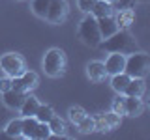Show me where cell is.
Returning <instances> with one entry per match:
<instances>
[{
    "label": "cell",
    "instance_id": "83f0119b",
    "mask_svg": "<svg viewBox=\"0 0 150 140\" xmlns=\"http://www.w3.org/2000/svg\"><path fill=\"white\" fill-rule=\"evenodd\" d=\"M96 2L98 0H77V6H79V9H81L83 13H90L92 8L96 6Z\"/></svg>",
    "mask_w": 150,
    "mask_h": 140
},
{
    "label": "cell",
    "instance_id": "3957f363",
    "mask_svg": "<svg viewBox=\"0 0 150 140\" xmlns=\"http://www.w3.org/2000/svg\"><path fill=\"white\" fill-rule=\"evenodd\" d=\"M77 36H79V39L88 47H98L101 43V34H100V28H98V21L92 13H86V17L81 21Z\"/></svg>",
    "mask_w": 150,
    "mask_h": 140
},
{
    "label": "cell",
    "instance_id": "44dd1931",
    "mask_svg": "<svg viewBox=\"0 0 150 140\" xmlns=\"http://www.w3.org/2000/svg\"><path fill=\"white\" fill-rule=\"evenodd\" d=\"M6 131V134L9 138H17V136H21V133H23V118H15V120H11L8 123V127L4 129Z\"/></svg>",
    "mask_w": 150,
    "mask_h": 140
},
{
    "label": "cell",
    "instance_id": "5b68a950",
    "mask_svg": "<svg viewBox=\"0 0 150 140\" xmlns=\"http://www.w3.org/2000/svg\"><path fill=\"white\" fill-rule=\"evenodd\" d=\"M0 67L2 71L8 75V77H19L26 71V64H25V58L17 52H6L0 56Z\"/></svg>",
    "mask_w": 150,
    "mask_h": 140
},
{
    "label": "cell",
    "instance_id": "8992f818",
    "mask_svg": "<svg viewBox=\"0 0 150 140\" xmlns=\"http://www.w3.org/2000/svg\"><path fill=\"white\" fill-rule=\"evenodd\" d=\"M68 13H69L68 0H51L45 19L49 22H53V24H60V22H64L68 19Z\"/></svg>",
    "mask_w": 150,
    "mask_h": 140
},
{
    "label": "cell",
    "instance_id": "8fae6325",
    "mask_svg": "<svg viewBox=\"0 0 150 140\" xmlns=\"http://www.w3.org/2000/svg\"><path fill=\"white\" fill-rule=\"evenodd\" d=\"M96 21H98V28H100L101 39L112 36L116 30H118V24H116V21H115V17H112V15H109V17H100V19H96Z\"/></svg>",
    "mask_w": 150,
    "mask_h": 140
},
{
    "label": "cell",
    "instance_id": "484cf974",
    "mask_svg": "<svg viewBox=\"0 0 150 140\" xmlns=\"http://www.w3.org/2000/svg\"><path fill=\"white\" fill-rule=\"evenodd\" d=\"M77 129H79V133H83V134L92 133V131H94V118L86 114V116H84V118L77 123Z\"/></svg>",
    "mask_w": 150,
    "mask_h": 140
},
{
    "label": "cell",
    "instance_id": "6da1fadb",
    "mask_svg": "<svg viewBox=\"0 0 150 140\" xmlns=\"http://www.w3.org/2000/svg\"><path fill=\"white\" fill-rule=\"evenodd\" d=\"M98 47H101L107 52H122V54L137 50V43H135V39L131 37L128 30H116L112 36L101 39V43Z\"/></svg>",
    "mask_w": 150,
    "mask_h": 140
},
{
    "label": "cell",
    "instance_id": "4dcf8cb0",
    "mask_svg": "<svg viewBox=\"0 0 150 140\" xmlns=\"http://www.w3.org/2000/svg\"><path fill=\"white\" fill-rule=\"evenodd\" d=\"M0 138H9L8 134H6V131H2V133H0Z\"/></svg>",
    "mask_w": 150,
    "mask_h": 140
},
{
    "label": "cell",
    "instance_id": "7402d4cb",
    "mask_svg": "<svg viewBox=\"0 0 150 140\" xmlns=\"http://www.w3.org/2000/svg\"><path fill=\"white\" fill-rule=\"evenodd\" d=\"M54 116V110H53V106H49V105H40L38 106V110H36V114H34V118L38 121H43V123H47L51 118Z\"/></svg>",
    "mask_w": 150,
    "mask_h": 140
},
{
    "label": "cell",
    "instance_id": "f1b7e54d",
    "mask_svg": "<svg viewBox=\"0 0 150 140\" xmlns=\"http://www.w3.org/2000/svg\"><path fill=\"white\" fill-rule=\"evenodd\" d=\"M8 90H11V77H4V78H0V92H8Z\"/></svg>",
    "mask_w": 150,
    "mask_h": 140
},
{
    "label": "cell",
    "instance_id": "d6a6232c",
    "mask_svg": "<svg viewBox=\"0 0 150 140\" xmlns=\"http://www.w3.org/2000/svg\"><path fill=\"white\" fill-rule=\"evenodd\" d=\"M137 2H148V0H137Z\"/></svg>",
    "mask_w": 150,
    "mask_h": 140
},
{
    "label": "cell",
    "instance_id": "5bb4252c",
    "mask_svg": "<svg viewBox=\"0 0 150 140\" xmlns=\"http://www.w3.org/2000/svg\"><path fill=\"white\" fill-rule=\"evenodd\" d=\"M144 110V103L141 97H133V95H126V116H141Z\"/></svg>",
    "mask_w": 150,
    "mask_h": 140
},
{
    "label": "cell",
    "instance_id": "277c9868",
    "mask_svg": "<svg viewBox=\"0 0 150 140\" xmlns=\"http://www.w3.org/2000/svg\"><path fill=\"white\" fill-rule=\"evenodd\" d=\"M43 71L49 77H60L66 71V54L60 49H49L43 58Z\"/></svg>",
    "mask_w": 150,
    "mask_h": 140
},
{
    "label": "cell",
    "instance_id": "4316f807",
    "mask_svg": "<svg viewBox=\"0 0 150 140\" xmlns=\"http://www.w3.org/2000/svg\"><path fill=\"white\" fill-rule=\"evenodd\" d=\"M112 112L118 116H126V95L124 93H118V97L112 101Z\"/></svg>",
    "mask_w": 150,
    "mask_h": 140
},
{
    "label": "cell",
    "instance_id": "9a60e30c",
    "mask_svg": "<svg viewBox=\"0 0 150 140\" xmlns=\"http://www.w3.org/2000/svg\"><path fill=\"white\" fill-rule=\"evenodd\" d=\"M144 90H146V84H144V78H131L129 84L126 86L124 95H133V97H143Z\"/></svg>",
    "mask_w": 150,
    "mask_h": 140
},
{
    "label": "cell",
    "instance_id": "603a6c76",
    "mask_svg": "<svg viewBox=\"0 0 150 140\" xmlns=\"http://www.w3.org/2000/svg\"><path fill=\"white\" fill-rule=\"evenodd\" d=\"M49 4H51V0H32V11H34V15H38L40 19H45Z\"/></svg>",
    "mask_w": 150,
    "mask_h": 140
},
{
    "label": "cell",
    "instance_id": "4fadbf2b",
    "mask_svg": "<svg viewBox=\"0 0 150 140\" xmlns=\"http://www.w3.org/2000/svg\"><path fill=\"white\" fill-rule=\"evenodd\" d=\"M25 99H26V93H23V92H17V90L4 92V103H6V106H9V108L19 110L21 105L25 103Z\"/></svg>",
    "mask_w": 150,
    "mask_h": 140
},
{
    "label": "cell",
    "instance_id": "ba28073f",
    "mask_svg": "<svg viewBox=\"0 0 150 140\" xmlns=\"http://www.w3.org/2000/svg\"><path fill=\"white\" fill-rule=\"evenodd\" d=\"M36 86H38V75L34 71H25L23 75L11 78V90H17L23 93L32 92Z\"/></svg>",
    "mask_w": 150,
    "mask_h": 140
},
{
    "label": "cell",
    "instance_id": "2e32d148",
    "mask_svg": "<svg viewBox=\"0 0 150 140\" xmlns=\"http://www.w3.org/2000/svg\"><path fill=\"white\" fill-rule=\"evenodd\" d=\"M131 80V77L128 73H116V75H111V86H112V90H115L116 93H124L126 90V86L129 84Z\"/></svg>",
    "mask_w": 150,
    "mask_h": 140
},
{
    "label": "cell",
    "instance_id": "7a4b0ae2",
    "mask_svg": "<svg viewBox=\"0 0 150 140\" xmlns=\"http://www.w3.org/2000/svg\"><path fill=\"white\" fill-rule=\"evenodd\" d=\"M150 71V56L146 52H129L126 58L124 73H128L131 78H146Z\"/></svg>",
    "mask_w": 150,
    "mask_h": 140
},
{
    "label": "cell",
    "instance_id": "7c38bea8",
    "mask_svg": "<svg viewBox=\"0 0 150 140\" xmlns=\"http://www.w3.org/2000/svg\"><path fill=\"white\" fill-rule=\"evenodd\" d=\"M86 75H88V78L94 80V82L105 80V77H107L105 64H103V62H90L86 65Z\"/></svg>",
    "mask_w": 150,
    "mask_h": 140
},
{
    "label": "cell",
    "instance_id": "d6986e66",
    "mask_svg": "<svg viewBox=\"0 0 150 140\" xmlns=\"http://www.w3.org/2000/svg\"><path fill=\"white\" fill-rule=\"evenodd\" d=\"M47 125H49V129H51V134H54V136H64V133H66V123H64V120L62 118H58V116H53L49 121H47Z\"/></svg>",
    "mask_w": 150,
    "mask_h": 140
},
{
    "label": "cell",
    "instance_id": "e0dca14e",
    "mask_svg": "<svg viewBox=\"0 0 150 140\" xmlns=\"http://www.w3.org/2000/svg\"><path fill=\"white\" fill-rule=\"evenodd\" d=\"M90 13H92L96 19H100V17H109V15H112V13H115V6H112V4H109V2H105V0H98L96 6L92 8Z\"/></svg>",
    "mask_w": 150,
    "mask_h": 140
},
{
    "label": "cell",
    "instance_id": "d4e9b609",
    "mask_svg": "<svg viewBox=\"0 0 150 140\" xmlns=\"http://www.w3.org/2000/svg\"><path fill=\"white\" fill-rule=\"evenodd\" d=\"M84 116H86V112H84L83 106H71V108L68 110V118H69V121H71L73 125H77Z\"/></svg>",
    "mask_w": 150,
    "mask_h": 140
},
{
    "label": "cell",
    "instance_id": "1f68e13d",
    "mask_svg": "<svg viewBox=\"0 0 150 140\" xmlns=\"http://www.w3.org/2000/svg\"><path fill=\"white\" fill-rule=\"evenodd\" d=\"M105 2H109V4H112V6H115V2H116V0H105Z\"/></svg>",
    "mask_w": 150,
    "mask_h": 140
},
{
    "label": "cell",
    "instance_id": "30bf717a",
    "mask_svg": "<svg viewBox=\"0 0 150 140\" xmlns=\"http://www.w3.org/2000/svg\"><path fill=\"white\" fill-rule=\"evenodd\" d=\"M115 21H116V24H118V30H128V28L135 22V11H133V8L118 9V11H116Z\"/></svg>",
    "mask_w": 150,
    "mask_h": 140
},
{
    "label": "cell",
    "instance_id": "52a82bcc",
    "mask_svg": "<svg viewBox=\"0 0 150 140\" xmlns=\"http://www.w3.org/2000/svg\"><path fill=\"white\" fill-rule=\"evenodd\" d=\"M122 123V116L115 114V112H107V114H98L94 116V131L100 133H107V131L116 129Z\"/></svg>",
    "mask_w": 150,
    "mask_h": 140
},
{
    "label": "cell",
    "instance_id": "ffe728a7",
    "mask_svg": "<svg viewBox=\"0 0 150 140\" xmlns=\"http://www.w3.org/2000/svg\"><path fill=\"white\" fill-rule=\"evenodd\" d=\"M36 125H38V120L34 116H25V118H23V133H21V136L32 138L34 136V131H36Z\"/></svg>",
    "mask_w": 150,
    "mask_h": 140
},
{
    "label": "cell",
    "instance_id": "cb8c5ba5",
    "mask_svg": "<svg viewBox=\"0 0 150 140\" xmlns=\"http://www.w3.org/2000/svg\"><path fill=\"white\" fill-rule=\"evenodd\" d=\"M49 136H53V134H51V129H49V125H47V123H43V121H38V125H36V131H34V136H32V138L45 140V138H49Z\"/></svg>",
    "mask_w": 150,
    "mask_h": 140
},
{
    "label": "cell",
    "instance_id": "ac0fdd59",
    "mask_svg": "<svg viewBox=\"0 0 150 140\" xmlns=\"http://www.w3.org/2000/svg\"><path fill=\"white\" fill-rule=\"evenodd\" d=\"M41 103L36 99V97H32V95H26V99H25V103L21 105V114H23V118L25 116H34L36 114V110H38V106H40Z\"/></svg>",
    "mask_w": 150,
    "mask_h": 140
},
{
    "label": "cell",
    "instance_id": "f546056e",
    "mask_svg": "<svg viewBox=\"0 0 150 140\" xmlns=\"http://www.w3.org/2000/svg\"><path fill=\"white\" fill-rule=\"evenodd\" d=\"M137 0H116V9H124V8H133V4Z\"/></svg>",
    "mask_w": 150,
    "mask_h": 140
},
{
    "label": "cell",
    "instance_id": "9c48e42d",
    "mask_svg": "<svg viewBox=\"0 0 150 140\" xmlns=\"http://www.w3.org/2000/svg\"><path fill=\"white\" fill-rule=\"evenodd\" d=\"M124 65H126V54L111 52L109 58L105 60V71H107V75H116V73L124 71Z\"/></svg>",
    "mask_w": 150,
    "mask_h": 140
}]
</instances>
